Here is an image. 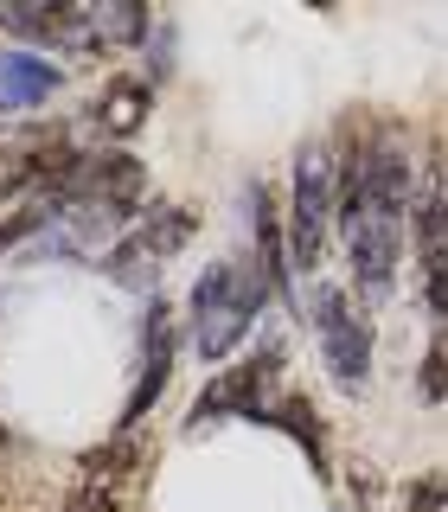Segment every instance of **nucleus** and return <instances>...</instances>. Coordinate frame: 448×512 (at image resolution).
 <instances>
[{
  "mask_svg": "<svg viewBox=\"0 0 448 512\" xmlns=\"http://www.w3.org/2000/svg\"><path fill=\"white\" fill-rule=\"evenodd\" d=\"M410 205H416V167L404 148V128H372V173H365L359 192L340 199V224H333L365 308L391 301L397 288L404 244H410Z\"/></svg>",
  "mask_w": 448,
  "mask_h": 512,
  "instance_id": "nucleus-1",
  "label": "nucleus"
},
{
  "mask_svg": "<svg viewBox=\"0 0 448 512\" xmlns=\"http://www.w3.org/2000/svg\"><path fill=\"white\" fill-rule=\"evenodd\" d=\"M269 301V282L256 276V263H237V256H224L212 263L199 282H192V346H199V359H231L237 340L256 327V308Z\"/></svg>",
  "mask_w": 448,
  "mask_h": 512,
  "instance_id": "nucleus-2",
  "label": "nucleus"
},
{
  "mask_svg": "<svg viewBox=\"0 0 448 512\" xmlns=\"http://www.w3.org/2000/svg\"><path fill=\"white\" fill-rule=\"evenodd\" d=\"M340 224V173H333V148L308 141L295 154V180H288V256L295 276H314L327 263V237Z\"/></svg>",
  "mask_w": 448,
  "mask_h": 512,
  "instance_id": "nucleus-3",
  "label": "nucleus"
},
{
  "mask_svg": "<svg viewBox=\"0 0 448 512\" xmlns=\"http://www.w3.org/2000/svg\"><path fill=\"white\" fill-rule=\"evenodd\" d=\"M410 231H416L423 301H429V314H436V327H448V148H429L423 173H416Z\"/></svg>",
  "mask_w": 448,
  "mask_h": 512,
  "instance_id": "nucleus-4",
  "label": "nucleus"
},
{
  "mask_svg": "<svg viewBox=\"0 0 448 512\" xmlns=\"http://www.w3.org/2000/svg\"><path fill=\"white\" fill-rule=\"evenodd\" d=\"M314 340H320V359L340 391H365L372 378V314L359 308V295L333 282H314Z\"/></svg>",
  "mask_w": 448,
  "mask_h": 512,
  "instance_id": "nucleus-5",
  "label": "nucleus"
},
{
  "mask_svg": "<svg viewBox=\"0 0 448 512\" xmlns=\"http://www.w3.org/2000/svg\"><path fill=\"white\" fill-rule=\"evenodd\" d=\"M186 237H192V212H180V205L141 212V218L116 237V250H109V276L128 282V288H148L160 269L173 263V250H180Z\"/></svg>",
  "mask_w": 448,
  "mask_h": 512,
  "instance_id": "nucleus-6",
  "label": "nucleus"
},
{
  "mask_svg": "<svg viewBox=\"0 0 448 512\" xmlns=\"http://www.w3.org/2000/svg\"><path fill=\"white\" fill-rule=\"evenodd\" d=\"M256 205V276L269 282V295H288L295 288V256H288V218L276 212V199H269V186L250 192Z\"/></svg>",
  "mask_w": 448,
  "mask_h": 512,
  "instance_id": "nucleus-7",
  "label": "nucleus"
},
{
  "mask_svg": "<svg viewBox=\"0 0 448 512\" xmlns=\"http://www.w3.org/2000/svg\"><path fill=\"white\" fill-rule=\"evenodd\" d=\"M167 378H173V327H167V308H154L148 314V352H141V378H135V391H128L122 429H135L141 416L154 410V397L167 391Z\"/></svg>",
  "mask_w": 448,
  "mask_h": 512,
  "instance_id": "nucleus-8",
  "label": "nucleus"
},
{
  "mask_svg": "<svg viewBox=\"0 0 448 512\" xmlns=\"http://www.w3.org/2000/svg\"><path fill=\"white\" fill-rule=\"evenodd\" d=\"M58 90V64L39 52H0V109H32Z\"/></svg>",
  "mask_w": 448,
  "mask_h": 512,
  "instance_id": "nucleus-9",
  "label": "nucleus"
},
{
  "mask_svg": "<svg viewBox=\"0 0 448 512\" xmlns=\"http://www.w3.org/2000/svg\"><path fill=\"white\" fill-rule=\"evenodd\" d=\"M148 84L141 77H109V90L96 96V122H103V135L109 141H128L141 122H148Z\"/></svg>",
  "mask_w": 448,
  "mask_h": 512,
  "instance_id": "nucleus-10",
  "label": "nucleus"
},
{
  "mask_svg": "<svg viewBox=\"0 0 448 512\" xmlns=\"http://www.w3.org/2000/svg\"><path fill=\"white\" fill-rule=\"evenodd\" d=\"M39 154H45V135H0V199L20 192L26 180H39Z\"/></svg>",
  "mask_w": 448,
  "mask_h": 512,
  "instance_id": "nucleus-11",
  "label": "nucleus"
},
{
  "mask_svg": "<svg viewBox=\"0 0 448 512\" xmlns=\"http://www.w3.org/2000/svg\"><path fill=\"white\" fill-rule=\"evenodd\" d=\"M141 461V442H135V429H122V436H109V442H96L84 448V474L90 480H103V487H116V480L128 474Z\"/></svg>",
  "mask_w": 448,
  "mask_h": 512,
  "instance_id": "nucleus-12",
  "label": "nucleus"
},
{
  "mask_svg": "<svg viewBox=\"0 0 448 512\" xmlns=\"http://www.w3.org/2000/svg\"><path fill=\"white\" fill-rule=\"evenodd\" d=\"M448 397V327H436V346L423 359V404H442Z\"/></svg>",
  "mask_w": 448,
  "mask_h": 512,
  "instance_id": "nucleus-13",
  "label": "nucleus"
},
{
  "mask_svg": "<svg viewBox=\"0 0 448 512\" xmlns=\"http://www.w3.org/2000/svg\"><path fill=\"white\" fill-rule=\"evenodd\" d=\"M64 512H122V493L103 487V480H84V487L64 493Z\"/></svg>",
  "mask_w": 448,
  "mask_h": 512,
  "instance_id": "nucleus-14",
  "label": "nucleus"
},
{
  "mask_svg": "<svg viewBox=\"0 0 448 512\" xmlns=\"http://www.w3.org/2000/svg\"><path fill=\"white\" fill-rule=\"evenodd\" d=\"M410 512H448V480L442 474H423V480H410Z\"/></svg>",
  "mask_w": 448,
  "mask_h": 512,
  "instance_id": "nucleus-15",
  "label": "nucleus"
},
{
  "mask_svg": "<svg viewBox=\"0 0 448 512\" xmlns=\"http://www.w3.org/2000/svg\"><path fill=\"white\" fill-rule=\"evenodd\" d=\"M0 455H7V429H0Z\"/></svg>",
  "mask_w": 448,
  "mask_h": 512,
  "instance_id": "nucleus-16",
  "label": "nucleus"
}]
</instances>
